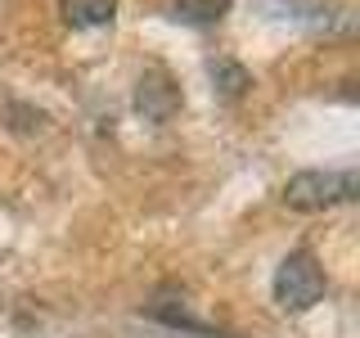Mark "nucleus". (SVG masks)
<instances>
[{
	"label": "nucleus",
	"mask_w": 360,
	"mask_h": 338,
	"mask_svg": "<svg viewBox=\"0 0 360 338\" xmlns=\"http://www.w3.org/2000/svg\"><path fill=\"white\" fill-rule=\"evenodd\" d=\"M59 9L72 27H104V23H112L117 0H59Z\"/></svg>",
	"instance_id": "4"
},
{
	"label": "nucleus",
	"mask_w": 360,
	"mask_h": 338,
	"mask_svg": "<svg viewBox=\"0 0 360 338\" xmlns=\"http://www.w3.org/2000/svg\"><path fill=\"white\" fill-rule=\"evenodd\" d=\"M360 194V176L347 167V172H297L284 185V203L297 212H324L338 208V203H352Z\"/></svg>",
	"instance_id": "1"
},
{
	"label": "nucleus",
	"mask_w": 360,
	"mask_h": 338,
	"mask_svg": "<svg viewBox=\"0 0 360 338\" xmlns=\"http://www.w3.org/2000/svg\"><path fill=\"white\" fill-rule=\"evenodd\" d=\"M320 298H324L320 262H315L307 248L288 253L284 262H279V270H275V302H279V311H311Z\"/></svg>",
	"instance_id": "2"
},
{
	"label": "nucleus",
	"mask_w": 360,
	"mask_h": 338,
	"mask_svg": "<svg viewBox=\"0 0 360 338\" xmlns=\"http://www.w3.org/2000/svg\"><path fill=\"white\" fill-rule=\"evenodd\" d=\"M212 77H225V95H239V90L248 86V73L243 68H234V63H212Z\"/></svg>",
	"instance_id": "6"
},
{
	"label": "nucleus",
	"mask_w": 360,
	"mask_h": 338,
	"mask_svg": "<svg viewBox=\"0 0 360 338\" xmlns=\"http://www.w3.org/2000/svg\"><path fill=\"white\" fill-rule=\"evenodd\" d=\"M180 104V90L167 82L162 73H149V77H140V90H135V108L144 113V118H153V122H167L176 113Z\"/></svg>",
	"instance_id": "3"
},
{
	"label": "nucleus",
	"mask_w": 360,
	"mask_h": 338,
	"mask_svg": "<svg viewBox=\"0 0 360 338\" xmlns=\"http://www.w3.org/2000/svg\"><path fill=\"white\" fill-rule=\"evenodd\" d=\"M225 9H230V0H176V14L185 23H198V27L225 18Z\"/></svg>",
	"instance_id": "5"
}]
</instances>
